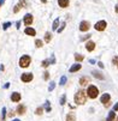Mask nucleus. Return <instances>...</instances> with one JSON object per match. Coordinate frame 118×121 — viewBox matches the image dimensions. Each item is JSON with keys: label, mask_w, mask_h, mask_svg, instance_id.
Here are the masks:
<instances>
[{"label": "nucleus", "mask_w": 118, "mask_h": 121, "mask_svg": "<svg viewBox=\"0 0 118 121\" xmlns=\"http://www.w3.org/2000/svg\"><path fill=\"white\" fill-rule=\"evenodd\" d=\"M87 98H88V96H87V92L86 91H83V90H78L76 94H75V97H74V101H75V103L78 106H82V104H84V103L87 102Z\"/></svg>", "instance_id": "nucleus-1"}, {"label": "nucleus", "mask_w": 118, "mask_h": 121, "mask_svg": "<svg viewBox=\"0 0 118 121\" xmlns=\"http://www.w3.org/2000/svg\"><path fill=\"white\" fill-rule=\"evenodd\" d=\"M87 92V96L89 97V98H96L98 97V95H99V89L96 88V86H94V85H89L88 86V90L86 91Z\"/></svg>", "instance_id": "nucleus-2"}, {"label": "nucleus", "mask_w": 118, "mask_h": 121, "mask_svg": "<svg viewBox=\"0 0 118 121\" xmlns=\"http://www.w3.org/2000/svg\"><path fill=\"white\" fill-rule=\"evenodd\" d=\"M30 62H31V59H30V56L29 55H23L21 59H19V66L21 67H28L29 65H30Z\"/></svg>", "instance_id": "nucleus-3"}, {"label": "nucleus", "mask_w": 118, "mask_h": 121, "mask_svg": "<svg viewBox=\"0 0 118 121\" xmlns=\"http://www.w3.org/2000/svg\"><path fill=\"white\" fill-rule=\"evenodd\" d=\"M110 101H111V96H110V94H104L103 96H101V98H100V102L103 103V104L105 106V107H109L110 106Z\"/></svg>", "instance_id": "nucleus-4"}, {"label": "nucleus", "mask_w": 118, "mask_h": 121, "mask_svg": "<svg viewBox=\"0 0 118 121\" xmlns=\"http://www.w3.org/2000/svg\"><path fill=\"white\" fill-rule=\"evenodd\" d=\"M106 26H107V24H106V22L105 21H99L98 23H95V30L96 31H104L105 29H106Z\"/></svg>", "instance_id": "nucleus-5"}, {"label": "nucleus", "mask_w": 118, "mask_h": 121, "mask_svg": "<svg viewBox=\"0 0 118 121\" xmlns=\"http://www.w3.org/2000/svg\"><path fill=\"white\" fill-rule=\"evenodd\" d=\"M33 78H34L33 73H23V74L21 76V80L24 82V83H29V82H31Z\"/></svg>", "instance_id": "nucleus-6"}, {"label": "nucleus", "mask_w": 118, "mask_h": 121, "mask_svg": "<svg viewBox=\"0 0 118 121\" xmlns=\"http://www.w3.org/2000/svg\"><path fill=\"white\" fill-rule=\"evenodd\" d=\"M89 28H90L89 22H87V21L81 22V24H80V30H81V31H88V30H89Z\"/></svg>", "instance_id": "nucleus-7"}, {"label": "nucleus", "mask_w": 118, "mask_h": 121, "mask_svg": "<svg viewBox=\"0 0 118 121\" xmlns=\"http://www.w3.org/2000/svg\"><path fill=\"white\" fill-rule=\"evenodd\" d=\"M89 83H90V78L87 77V76H84V77H82V78L80 79V85H81V86H86V85H88Z\"/></svg>", "instance_id": "nucleus-8"}, {"label": "nucleus", "mask_w": 118, "mask_h": 121, "mask_svg": "<svg viewBox=\"0 0 118 121\" xmlns=\"http://www.w3.org/2000/svg\"><path fill=\"white\" fill-rule=\"evenodd\" d=\"M21 98H22V96H21L19 92H13V94H11V101H12V102H19Z\"/></svg>", "instance_id": "nucleus-9"}, {"label": "nucleus", "mask_w": 118, "mask_h": 121, "mask_svg": "<svg viewBox=\"0 0 118 121\" xmlns=\"http://www.w3.org/2000/svg\"><path fill=\"white\" fill-rule=\"evenodd\" d=\"M31 23H33V16L30 13H27L24 16V24L25 25H30Z\"/></svg>", "instance_id": "nucleus-10"}, {"label": "nucleus", "mask_w": 118, "mask_h": 121, "mask_svg": "<svg viewBox=\"0 0 118 121\" xmlns=\"http://www.w3.org/2000/svg\"><path fill=\"white\" fill-rule=\"evenodd\" d=\"M86 49H87L88 52H93V50L95 49V43H94L93 41H88V42L86 43Z\"/></svg>", "instance_id": "nucleus-11"}, {"label": "nucleus", "mask_w": 118, "mask_h": 121, "mask_svg": "<svg viewBox=\"0 0 118 121\" xmlns=\"http://www.w3.org/2000/svg\"><path fill=\"white\" fill-rule=\"evenodd\" d=\"M81 67H82V65L81 64H75V65H72L71 67H70V73H74V72H77V71H80L81 70Z\"/></svg>", "instance_id": "nucleus-12"}, {"label": "nucleus", "mask_w": 118, "mask_h": 121, "mask_svg": "<svg viewBox=\"0 0 118 121\" xmlns=\"http://www.w3.org/2000/svg\"><path fill=\"white\" fill-rule=\"evenodd\" d=\"M92 74L94 76V78H96V79H100V80H104L105 79V77L103 76V73H101V72H98V71H93L92 72Z\"/></svg>", "instance_id": "nucleus-13"}, {"label": "nucleus", "mask_w": 118, "mask_h": 121, "mask_svg": "<svg viewBox=\"0 0 118 121\" xmlns=\"http://www.w3.org/2000/svg\"><path fill=\"white\" fill-rule=\"evenodd\" d=\"M25 110H27V108H25V106H24V104H19L18 107H17V113L21 114V115L25 114Z\"/></svg>", "instance_id": "nucleus-14"}, {"label": "nucleus", "mask_w": 118, "mask_h": 121, "mask_svg": "<svg viewBox=\"0 0 118 121\" xmlns=\"http://www.w3.org/2000/svg\"><path fill=\"white\" fill-rule=\"evenodd\" d=\"M24 32L27 34V35H29V36H35V34H36V31L34 30L33 28H27L24 30Z\"/></svg>", "instance_id": "nucleus-15"}, {"label": "nucleus", "mask_w": 118, "mask_h": 121, "mask_svg": "<svg viewBox=\"0 0 118 121\" xmlns=\"http://www.w3.org/2000/svg\"><path fill=\"white\" fill-rule=\"evenodd\" d=\"M58 4H59L60 7L65 9V7H67V5H69V0H58Z\"/></svg>", "instance_id": "nucleus-16"}, {"label": "nucleus", "mask_w": 118, "mask_h": 121, "mask_svg": "<svg viewBox=\"0 0 118 121\" xmlns=\"http://www.w3.org/2000/svg\"><path fill=\"white\" fill-rule=\"evenodd\" d=\"M116 119V113L113 112V110H111L110 113H109V115H107V119H106V121H113Z\"/></svg>", "instance_id": "nucleus-17"}, {"label": "nucleus", "mask_w": 118, "mask_h": 121, "mask_svg": "<svg viewBox=\"0 0 118 121\" xmlns=\"http://www.w3.org/2000/svg\"><path fill=\"white\" fill-rule=\"evenodd\" d=\"M66 121H76V115L74 113H69L66 115Z\"/></svg>", "instance_id": "nucleus-18"}, {"label": "nucleus", "mask_w": 118, "mask_h": 121, "mask_svg": "<svg viewBox=\"0 0 118 121\" xmlns=\"http://www.w3.org/2000/svg\"><path fill=\"white\" fill-rule=\"evenodd\" d=\"M45 109L47 113H49L51 110H52V108H51V104H49V101H46L45 102Z\"/></svg>", "instance_id": "nucleus-19"}, {"label": "nucleus", "mask_w": 118, "mask_h": 121, "mask_svg": "<svg viewBox=\"0 0 118 121\" xmlns=\"http://www.w3.org/2000/svg\"><path fill=\"white\" fill-rule=\"evenodd\" d=\"M54 88H56V83L54 82H51L49 83V86H48V91H53Z\"/></svg>", "instance_id": "nucleus-20"}, {"label": "nucleus", "mask_w": 118, "mask_h": 121, "mask_svg": "<svg viewBox=\"0 0 118 121\" xmlns=\"http://www.w3.org/2000/svg\"><path fill=\"white\" fill-rule=\"evenodd\" d=\"M58 24H59V18H57V19L54 21V23H53V26H52V29H53V30H58Z\"/></svg>", "instance_id": "nucleus-21"}, {"label": "nucleus", "mask_w": 118, "mask_h": 121, "mask_svg": "<svg viewBox=\"0 0 118 121\" xmlns=\"http://www.w3.org/2000/svg\"><path fill=\"white\" fill-rule=\"evenodd\" d=\"M51 39H52V35H51L49 32H46V35H45V41H46V42H49Z\"/></svg>", "instance_id": "nucleus-22"}, {"label": "nucleus", "mask_w": 118, "mask_h": 121, "mask_svg": "<svg viewBox=\"0 0 118 121\" xmlns=\"http://www.w3.org/2000/svg\"><path fill=\"white\" fill-rule=\"evenodd\" d=\"M41 65H42L43 67H48V66L51 65V62H49V59H46V60H43Z\"/></svg>", "instance_id": "nucleus-23"}, {"label": "nucleus", "mask_w": 118, "mask_h": 121, "mask_svg": "<svg viewBox=\"0 0 118 121\" xmlns=\"http://www.w3.org/2000/svg\"><path fill=\"white\" fill-rule=\"evenodd\" d=\"M75 59H76V61H82L83 60V55L82 54H75Z\"/></svg>", "instance_id": "nucleus-24"}, {"label": "nucleus", "mask_w": 118, "mask_h": 121, "mask_svg": "<svg viewBox=\"0 0 118 121\" xmlns=\"http://www.w3.org/2000/svg\"><path fill=\"white\" fill-rule=\"evenodd\" d=\"M11 25H12V23H11V22H6V23H4V24H3V29H4V30H6V29H7L9 26H11Z\"/></svg>", "instance_id": "nucleus-25"}, {"label": "nucleus", "mask_w": 118, "mask_h": 121, "mask_svg": "<svg viewBox=\"0 0 118 121\" xmlns=\"http://www.w3.org/2000/svg\"><path fill=\"white\" fill-rule=\"evenodd\" d=\"M66 80H67V79H66V77H65V76H63V77L60 78V82H59V85H64V84L66 83Z\"/></svg>", "instance_id": "nucleus-26"}, {"label": "nucleus", "mask_w": 118, "mask_h": 121, "mask_svg": "<svg viewBox=\"0 0 118 121\" xmlns=\"http://www.w3.org/2000/svg\"><path fill=\"white\" fill-rule=\"evenodd\" d=\"M42 112H43V108H42V107H39V108L35 110V114H36V115H41Z\"/></svg>", "instance_id": "nucleus-27"}, {"label": "nucleus", "mask_w": 118, "mask_h": 121, "mask_svg": "<svg viewBox=\"0 0 118 121\" xmlns=\"http://www.w3.org/2000/svg\"><path fill=\"white\" fill-rule=\"evenodd\" d=\"M65 102H66V95H63L61 98H60V104L64 106V104H65Z\"/></svg>", "instance_id": "nucleus-28"}, {"label": "nucleus", "mask_w": 118, "mask_h": 121, "mask_svg": "<svg viewBox=\"0 0 118 121\" xmlns=\"http://www.w3.org/2000/svg\"><path fill=\"white\" fill-rule=\"evenodd\" d=\"M35 44H36L38 48H41V47H42V41H41V40H36V41H35Z\"/></svg>", "instance_id": "nucleus-29"}, {"label": "nucleus", "mask_w": 118, "mask_h": 121, "mask_svg": "<svg viewBox=\"0 0 118 121\" xmlns=\"http://www.w3.org/2000/svg\"><path fill=\"white\" fill-rule=\"evenodd\" d=\"M65 25H66V23H65V22H63V23H61V26H60V28L58 29V32H61V31L64 30V28H65Z\"/></svg>", "instance_id": "nucleus-30"}, {"label": "nucleus", "mask_w": 118, "mask_h": 121, "mask_svg": "<svg viewBox=\"0 0 118 121\" xmlns=\"http://www.w3.org/2000/svg\"><path fill=\"white\" fill-rule=\"evenodd\" d=\"M19 7H21L19 5H16V6H14V9H13V12H14V13H17V12L19 11Z\"/></svg>", "instance_id": "nucleus-31"}, {"label": "nucleus", "mask_w": 118, "mask_h": 121, "mask_svg": "<svg viewBox=\"0 0 118 121\" xmlns=\"http://www.w3.org/2000/svg\"><path fill=\"white\" fill-rule=\"evenodd\" d=\"M5 117H6V108L4 107L3 108V120H5Z\"/></svg>", "instance_id": "nucleus-32"}, {"label": "nucleus", "mask_w": 118, "mask_h": 121, "mask_svg": "<svg viewBox=\"0 0 118 121\" xmlns=\"http://www.w3.org/2000/svg\"><path fill=\"white\" fill-rule=\"evenodd\" d=\"M43 74H45V76H43V78H45V80H47V79H48V76H49V73H48V72L46 71V72H45Z\"/></svg>", "instance_id": "nucleus-33"}, {"label": "nucleus", "mask_w": 118, "mask_h": 121, "mask_svg": "<svg viewBox=\"0 0 118 121\" xmlns=\"http://www.w3.org/2000/svg\"><path fill=\"white\" fill-rule=\"evenodd\" d=\"M113 112H118V103H116L113 106Z\"/></svg>", "instance_id": "nucleus-34"}, {"label": "nucleus", "mask_w": 118, "mask_h": 121, "mask_svg": "<svg viewBox=\"0 0 118 121\" xmlns=\"http://www.w3.org/2000/svg\"><path fill=\"white\" fill-rule=\"evenodd\" d=\"M98 65H99V67H100V68H104V64L101 62V61H99V62H98Z\"/></svg>", "instance_id": "nucleus-35"}, {"label": "nucleus", "mask_w": 118, "mask_h": 121, "mask_svg": "<svg viewBox=\"0 0 118 121\" xmlns=\"http://www.w3.org/2000/svg\"><path fill=\"white\" fill-rule=\"evenodd\" d=\"M113 62H114V64L117 65V67H118V58H114V59H113Z\"/></svg>", "instance_id": "nucleus-36"}, {"label": "nucleus", "mask_w": 118, "mask_h": 121, "mask_svg": "<svg viewBox=\"0 0 118 121\" xmlns=\"http://www.w3.org/2000/svg\"><path fill=\"white\" fill-rule=\"evenodd\" d=\"M9 86H10V83H6V84H5V86H4V88H5V89H7Z\"/></svg>", "instance_id": "nucleus-37"}, {"label": "nucleus", "mask_w": 118, "mask_h": 121, "mask_svg": "<svg viewBox=\"0 0 118 121\" xmlns=\"http://www.w3.org/2000/svg\"><path fill=\"white\" fill-rule=\"evenodd\" d=\"M19 26H21V22H17V29H19Z\"/></svg>", "instance_id": "nucleus-38"}, {"label": "nucleus", "mask_w": 118, "mask_h": 121, "mask_svg": "<svg viewBox=\"0 0 118 121\" xmlns=\"http://www.w3.org/2000/svg\"><path fill=\"white\" fill-rule=\"evenodd\" d=\"M9 115H10V116H11V117H12V116H13V115H14V113H13V112H11V113H10V114H9Z\"/></svg>", "instance_id": "nucleus-39"}, {"label": "nucleus", "mask_w": 118, "mask_h": 121, "mask_svg": "<svg viewBox=\"0 0 118 121\" xmlns=\"http://www.w3.org/2000/svg\"><path fill=\"white\" fill-rule=\"evenodd\" d=\"M114 11H116V12L118 13V5H116V9H114Z\"/></svg>", "instance_id": "nucleus-40"}, {"label": "nucleus", "mask_w": 118, "mask_h": 121, "mask_svg": "<svg viewBox=\"0 0 118 121\" xmlns=\"http://www.w3.org/2000/svg\"><path fill=\"white\" fill-rule=\"evenodd\" d=\"M3 4H4V0H0V6H1Z\"/></svg>", "instance_id": "nucleus-41"}, {"label": "nucleus", "mask_w": 118, "mask_h": 121, "mask_svg": "<svg viewBox=\"0 0 118 121\" xmlns=\"http://www.w3.org/2000/svg\"><path fill=\"white\" fill-rule=\"evenodd\" d=\"M12 121H21V120H19V119H13Z\"/></svg>", "instance_id": "nucleus-42"}, {"label": "nucleus", "mask_w": 118, "mask_h": 121, "mask_svg": "<svg viewBox=\"0 0 118 121\" xmlns=\"http://www.w3.org/2000/svg\"><path fill=\"white\" fill-rule=\"evenodd\" d=\"M41 1H42V3H46V1H47V0H41Z\"/></svg>", "instance_id": "nucleus-43"}, {"label": "nucleus", "mask_w": 118, "mask_h": 121, "mask_svg": "<svg viewBox=\"0 0 118 121\" xmlns=\"http://www.w3.org/2000/svg\"><path fill=\"white\" fill-rule=\"evenodd\" d=\"M117 121H118V117H117Z\"/></svg>", "instance_id": "nucleus-44"}]
</instances>
